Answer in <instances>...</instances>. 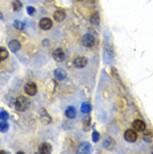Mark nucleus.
<instances>
[{"label":"nucleus","instance_id":"obj_4","mask_svg":"<svg viewBox=\"0 0 153 154\" xmlns=\"http://www.w3.org/2000/svg\"><path fill=\"white\" fill-rule=\"evenodd\" d=\"M38 25H40V28L42 30H49V29H52V26H53V21H52L50 19H48V17H44V19L40 20Z\"/></svg>","mask_w":153,"mask_h":154},{"label":"nucleus","instance_id":"obj_9","mask_svg":"<svg viewBox=\"0 0 153 154\" xmlns=\"http://www.w3.org/2000/svg\"><path fill=\"white\" fill-rule=\"evenodd\" d=\"M53 58H54L57 62H62V61L65 59V51L62 50L61 48L55 49V50L53 51Z\"/></svg>","mask_w":153,"mask_h":154},{"label":"nucleus","instance_id":"obj_24","mask_svg":"<svg viewBox=\"0 0 153 154\" xmlns=\"http://www.w3.org/2000/svg\"><path fill=\"white\" fill-rule=\"evenodd\" d=\"M99 138H100L99 132H98V131H94V133H92V141H94V142H98Z\"/></svg>","mask_w":153,"mask_h":154},{"label":"nucleus","instance_id":"obj_16","mask_svg":"<svg viewBox=\"0 0 153 154\" xmlns=\"http://www.w3.org/2000/svg\"><path fill=\"white\" fill-rule=\"evenodd\" d=\"M90 21H91V24H94V25H98L99 24V13L98 12H92L91 16H90Z\"/></svg>","mask_w":153,"mask_h":154},{"label":"nucleus","instance_id":"obj_1","mask_svg":"<svg viewBox=\"0 0 153 154\" xmlns=\"http://www.w3.org/2000/svg\"><path fill=\"white\" fill-rule=\"evenodd\" d=\"M29 99H27V97H24V96H19V97H16L15 99V108L17 111H20V112H24V111H27L28 108H29Z\"/></svg>","mask_w":153,"mask_h":154},{"label":"nucleus","instance_id":"obj_30","mask_svg":"<svg viewBox=\"0 0 153 154\" xmlns=\"http://www.w3.org/2000/svg\"><path fill=\"white\" fill-rule=\"evenodd\" d=\"M0 62H2V61H0Z\"/></svg>","mask_w":153,"mask_h":154},{"label":"nucleus","instance_id":"obj_10","mask_svg":"<svg viewBox=\"0 0 153 154\" xmlns=\"http://www.w3.org/2000/svg\"><path fill=\"white\" fill-rule=\"evenodd\" d=\"M8 48H9L11 51H13V53H17V51L21 49V44H20L17 40H12V41H9Z\"/></svg>","mask_w":153,"mask_h":154},{"label":"nucleus","instance_id":"obj_8","mask_svg":"<svg viewBox=\"0 0 153 154\" xmlns=\"http://www.w3.org/2000/svg\"><path fill=\"white\" fill-rule=\"evenodd\" d=\"M74 66H75V67H78V69L86 67V66H87V58H85V57H76L74 59Z\"/></svg>","mask_w":153,"mask_h":154},{"label":"nucleus","instance_id":"obj_5","mask_svg":"<svg viewBox=\"0 0 153 154\" xmlns=\"http://www.w3.org/2000/svg\"><path fill=\"white\" fill-rule=\"evenodd\" d=\"M145 128H147V124H145L144 120H141V119H137V120L133 121V129L136 132H144Z\"/></svg>","mask_w":153,"mask_h":154},{"label":"nucleus","instance_id":"obj_28","mask_svg":"<svg viewBox=\"0 0 153 154\" xmlns=\"http://www.w3.org/2000/svg\"><path fill=\"white\" fill-rule=\"evenodd\" d=\"M5 152H4V150H0V154H4Z\"/></svg>","mask_w":153,"mask_h":154},{"label":"nucleus","instance_id":"obj_19","mask_svg":"<svg viewBox=\"0 0 153 154\" xmlns=\"http://www.w3.org/2000/svg\"><path fill=\"white\" fill-rule=\"evenodd\" d=\"M12 8H13V11H20V9L23 8L21 2H19V0H13L12 2Z\"/></svg>","mask_w":153,"mask_h":154},{"label":"nucleus","instance_id":"obj_15","mask_svg":"<svg viewBox=\"0 0 153 154\" xmlns=\"http://www.w3.org/2000/svg\"><path fill=\"white\" fill-rule=\"evenodd\" d=\"M65 115H66V117H69V119H74L75 117V108L74 107H67L66 111H65Z\"/></svg>","mask_w":153,"mask_h":154},{"label":"nucleus","instance_id":"obj_13","mask_svg":"<svg viewBox=\"0 0 153 154\" xmlns=\"http://www.w3.org/2000/svg\"><path fill=\"white\" fill-rule=\"evenodd\" d=\"M40 117H41V121H42L44 124H50V122H52V117L48 115V112L45 109L40 111Z\"/></svg>","mask_w":153,"mask_h":154},{"label":"nucleus","instance_id":"obj_17","mask_svg":"<svg viewBox=\"0 0 153 154\" xmlns=\"http://www.w3.org/2000/svg\"><path fill=\"white\" fill-rule=\"evenodd\" d=\"M8 58V50L4 46H0V61H4Z\"/></svg>","mask_w":153,"mask_h":154},{"label":"nucleus","instance_id":"obj_3","mask_svg":"<svg viewBox=\"0 0 153 154\" xmlns=\"http://www.w3.org/2000/svg\"><path fill=\"white\" fill-rule=\"evenodd\" d=\"M137 132L135 129H127L126 133H124V138H126L127 142H135L137 140Z\"/></svg>","mask_w":153,"mask_h":154},{"label":"nucleus","instance_id":"obj_6","mask_svg":"<svg viewBox=\"0 0 153 154\" xmlns=\"http://www.w3.org/2000/svg\"><path fill=\"white\" fill-rule=\"evenodd\" d=\"M25 92L28 94V95H30V96L36 95L37 94V86L34 85L33 82H28L25 85Z\"/></svg>","mask_w":153,"mask_h":154},{"label":"nucleus","instance_id":"obj_11","mask_svg":"<svg viewBox=\"0 0 153 154\" xmlns=\"http://www.w3.org/2000/svg\"><path fill=\"white\" fill-rule=\"evenodd\" d=\"M38 152H40L41 154H49V153H52V145H50V143H48V142L41 143Z\"/></svg>","mask_w":153,"mask_h":154},{"label":"nucleus","instance_id":"obj_7","mask_svg":"<svg viewBox=\"0 0 153 154\" xmlns=\"http://www.w3.org/2000/svg\"><path fill=\"white\" fill-rule=\"evenodd\" d=\"M65 17H66V13H65L64 9H55L54 13H53V19L55 20V21H58V23L64 21Z\"/></svg>","mask_w":153,"mask_h":154},{"label":"nucleus","instance_id":"obj_2","mask_svg":"<svg viewBox=\"0 0 153 154\" xmlns=\"http://www.w3.org/2000/svg\"><path fill=\"white\" fill-rule=\"evenodd\" d=\"M81 42L85 48H92L94 45H95V38H94V36H91V34H85V36L82 37Z\"/></svg>","mask_w":153,"mask_h":154},{"label":"nucleus","instance_id":"obj_12","mask_svg":"<svg viewBox=\"0 0 153 154\" xmlns=\"http://www.w3.org/2000/svg\"><path fill=\"white\" fill-rule=\"evenodd\" d=\"M103 146H104V149H114L115 148V141H114V138L112 137H106L103 140Z\"/></svg>","mask_w":153,"mask_h":154},{"label":"nucleus","instance_id":"obj_26","mask_svg":"<svg viewBox=\"0 0 153 154\" xmlns=\"http://www.w3.org/2000/svg\"><path fill=\"white\" fill-rule=\"evenodd\" d=\"M8 119V113L5 111H2L0 112V120H7Z\"/></svg>","mask_w":153,"mask_h":154},{"label":"nucleus","instance_id":"obj_23","mask_svg":"<svg viewBox=\"0 0 153 154\" xmlns=\"http://www.w3.org/2000/svg\"><path fill=\"white\" fill-rule=\"evenodd\" d=\"M142 138H144V141L151 142V141H152V133H151V132H145V134L142 136Z\"/></svg>","mask_w":153,"mask_h":154},{"label":"nucleus","instance_id":"obj_21","mask_svg":"<svg viewBox=\"0 0 153 154\" xmlns=\"http://www.w3.org/2000/svg\"><path fill=\"white\" fill-rule=\"evenodd\" d=\"M13 26H15L17 30H23V29H24V24H23L21 21H19V20L13 21Z\"/></svg>","mask_w":153,"mask_h":154},{"label":"nucleus","instance_id":"obj_22","mask_svg":"<svg viewBox=\"0 0 153 154\" xmlns=\"http://www.w3.org/2000/svg\"><path fill=\"white\" fill-rule=\"evenodd\" d=\"M90 109H91V107H90L89 103H83L82 104V112H83V113H89Z\"/></svg>","mask_w":153,"mask_h":154},{"label":"nucleus","instance_id":"obj_18","mask_svg":"<svg viewBox=\"0 0 153 154\" xmlns=\"http://www.w3.org/2000/svg\"><path fill=\"white\" fill-rule=\"evenodd\" d=\"M90 145L87 142H83V143H81V145H79V152L81 153H89L90 152Z\"/></svg>","mask_w":153,"mask_h":154},{"label":"nucleus","instance_id":"obj_29","mask_svg":"<svg viewBox=\"0 0 153 154\" xmlns=\"http://www.w3.org/2000/svg\"><path fill=\"white\" fill-rule=\"evenodd\" d=\"M78 2H82V0H78Z\"/></svg>","mask_w":153,"mask_h":154},{"label":"nucleus","instance_id":"obj_14","mask_svg":"<svg viewBox=\"0 0 153 154\" xmlns=\"http://www.w3.org/2000/svg\"><path fill=\"white\" fill-rule=\"evenodd\" d=\"M54 78L58 79V80H64V79L66 78L65 71H62L61 69H55V70H54Z\"/></svg>","mask_w":153,"mask_h":154},{"label":"nucleus","instance_id":"obj_27","mask_svg":"<svg viewBox=\"0 0 153 154\" xmlns=\"http://www.w3.org/2000/svg\"><path fill=\"white\" fill-rule=\"evenodd\" d=\"M90 128V117L87 116V119L85 120V129H89Z\"/></svg>","mask_w":153,"mask_h":154},{"label":"nucleus","instance_id":"obj_25","mask_svg":"<svg viewBox=\"0 0 153 154\" xmlns=\"http://www.w3.org/2000/svg\"><path fill=\"white\" fill-rule=\"evenodd\" d=\"M27 12L29 16H32V15H34V12H36V8L32 5H29V7H27Z\"/></svg>","mask_w":153,"mask_h":154},{"label":"nucleus","instance_id":"obj_20","mask_svg":"<svg viewBox=\"0 0 153 154\" xmlns=\"http://www.w3.org/2000/svg\"><path fill=\"white\" fill-rule=\"evenodd\" d=\"M8 131V122L7 120H2L0 121V132H7Z\"/></svg>","mask_w":153,"mask_h":154}]
</instances>
